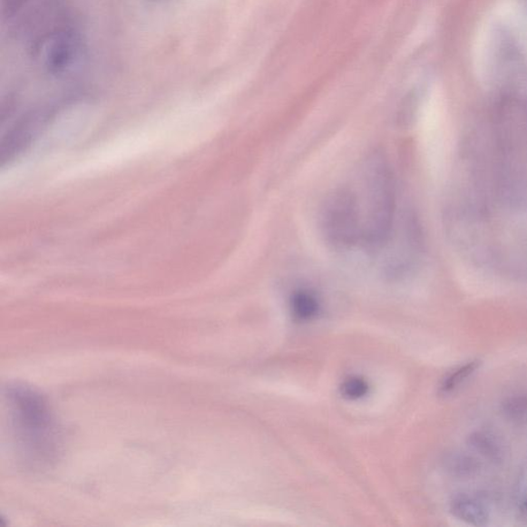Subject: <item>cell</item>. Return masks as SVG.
<instances>
[{
  "label": "cell",
  "mask_w": 527,
  "mask_h": 527,
  "mask_svg": "<svg viewBox=\"0 0 527 527\" xmlns=\"http://www.w3.org/2000/svg\"><path fill=\"white\" fill-rule=\"evenodd\" d=\"M289 309L298 322H310L320 310L317 295L308 288L297 289L289 299Z\"/></svg>",
  "instance_id": "8992f818"
},
{
  "label": "cell",
  "mask_w": 527,
  "mask_h": 527,
  "mask_svg": "<svg viewBox=\"0 0 527 527\" xmlns=\"http://www.w3.org/2000/svg\"><path fill=\"white\" fill-rule=\"evenodd\" d=\"M446 463L448 470L457 476H471L479 470L477 461L463 454H453Z\"/></svg>",
  "instance_id": "30bf717a"
},
{
  "label": "cell",
  "mask_w": 527,
  "mask_h": 527,
  "mask_svg": "<svg viewBox=\"0 0 527 527\" xmlns=\"http://www.w3.org/2000/svg\"><path fill=\"white\" fill-rule=\"evenodd\" d=\"M322 229L335 248L349 249L361 243L360 212L353 189L340 188L328 195L322 210Z\"/></svg>",
  "instance_id": "277c9868"
},
{
  "label": "cell",
  "mask_w": 527,
  "mask_h": 527,
  "mask_svg": "<svg viewBox=\"0 0 527 527\" xmlns=\"http://www.w3.org/2000/svg\"><path fill=\"white\" fill-rule=\"evenodd\" d=\"M11 425L22 461L42 469L58 460L61 434L49 402L36 389L16 384L6 388Z\"/></svg>",
  "instance_id": "6da1fadb"
},
{
  "label": "cell",
  "mask_w": 527,
  "mask_h": 527,
  "mask_svg": "<svg viewBox=\"0 0 527 527\" xmlns=\"http://www.w3.org/2000/svg\"><path fill=\"white\" fill-rule=\"evenodd\" d=\"M479 366V362L473 361L458 366L453 372H450L448 376L443 379L440 392L443 395H450L460 388L465 381H467L473 373L476 372Z\"/></svg>",
  "instance_id": "ba28073f"
},
{
  "label": "cell",
  "mask_w": 527,
  "mask_h": 527,
  "mask_svg": "<svg viewBox=\"0 0 527 527\" xmlns=\"http://www.w3.org/2000/svg\"><path fill=\"white\" fill-rule=\"evenodd\" d=\"M502 411L511 423L527 424V395H513L503 402Z\"/></svg>",
  "instance_id": "9c48e42d"
},
{
  "label": "cell",
  "mask_w": 527,
  "mask_h": 527,
  "mask_svg": "<svg viewBox=\"0 0 527 527\" xmlns=\"http://www.w3.org/2000/svg\"><path fill=\"white\" fill-rule=\"evenodd\" d=\"M368 392V382L361 376H350L342 382L341 394L347 400H360L364 398Z\"/></svg>",
  "instance_id": "8fae6325"
},
{
  "label": "cell",
  "mask_w": 527,
  "mask_h": 527,
  "mask_svg": "<svg viewBox=\"0 0 527 527\" xmlns=\"http://www.w3.org/2000/svg\"><path fill=\"white\" fill-rule=\"evenodd\" d=\"M450 511L460 521L475 526H483L490 519L484 503L468 494L455 496L450 503Z\"/></svg>",
  "instance_id": "5b68a950"
},
{
  "label": "cell",
  "mask_w": 527,
  "mask_h": 527,
  "mask_svg": "<svg viewBox=\"0 0 527 527\" xmlns=\"http://www.w3.org/2000/svg\"><path fill=\"white\" fill-rule=\"evenodd\" d=\"M522 509L524 512H527V496H526L525 500L523 501Z\"/></svg>",
  "instance_id": "7c38bea8"
},
{
  "label": "cell",
  "mask_w": 527,
  "mask_h": 527,
  "mask_svg": "<svg viewBox=\"0 0 527 527\" xmlns=\"http://www.w3.org/2000/svg\"><path fill=\"white\" fill-rule=\"evenodd\" d=\"M470 445L481 455L493 462L503 460V446L494 434L488 432H477L470 437Z\"/></svg>",
  "instance_id": "52a82bcc"
},
{
  "label": "cell",
  "mask_w": 527,
  "mask_h": 527,
  "mask_svg": "<svg viewBox=\"0 0 527 527\" xmlns=\"http://www.w3.org/2000/svg\"><path fill=\"white\" fill-rule=\"evenodd\" d=\"M512 50L527 58V15L521 5L503 2L488 14L473 43V64L479 79L491 80Z\"/></svg>",
  "instance_id": "3957f363"
},
{
  "label": "cell",
  "mask_w": 527,
  "mask_h": 527,
  "mask_svg": "<svg viewBox=\"0 0 527 527\" xmlns=\"http://www.w3.org/2000/svg\"><path fill=\"white\" fill-rule=\"evenodd\" d=\"M358 192L355 190L360 212L362 240L371 249L385 248L391 239L395 218V182L391 167L381 154L366 160Z\"/></svg>",
  "instance_id": "7a4b0ae2"
}]
</instances>
